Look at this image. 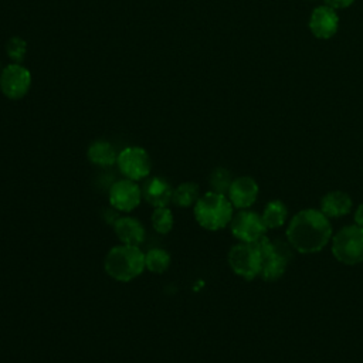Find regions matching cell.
<instances>
[{
    "label": "cell",
    "mask_w": 363,
    "mask_h": 363,
    "mask_svg": "<svg viewBox=\"0 0 363 363\" xmlns=\"http://www.w3.org/2000/svg\"><path fill=\"white\" fill-rule=\"evenodd\" d=\"M6 54L13 62L21 64L27 54V41L17 35L10 37L6 43Z\"/></svg>",
    "instance_id": "cell-22"
},
{
    "label": "cell",
    "mask_w": 363,
    "mask_h": 363,
    "mask_svg": "<svg viewBox=\"0 0 363 363\" xmlns=\"http://www.w3.org/2000/svg\"><path fill=\"white\" fill-rule=\"evenodd\" d=\"M332 238L329 218L316 208L296 213L288 224L286 240L292 248L302 254L319 252Z\"/></svg>",
    "instance_id": "cell-1"
},
{
    "label": "cell",
    "mask_w": 363,
    "mask_h": 363,
    "mask_svg": "<svg viewBox=\"0 0 363 363\" xmlns=\"http://www.w3.org/2000/svg\"><path fill=\"white\" fill-rule=\"evenodd\" d=\"M199 197H200L199 184L193 182H184V183H180L173 190L172 201L179 207H190L196 204Z\"/></svg>",
    "instance_id": "cell-18"
},
{
    "label": "cell",
    "mask_w": 363,
    "mask_h": 363,
    "mask_svg": "<svg viewBox=\"0 0 363 363\" xmlns=\"http://www.w3.org/2000/svg\"><path fill=\"white\" fill-rule=\"evenodd\" d=\"M323 1H325V4H328L329 7H332L335 10L346 9L354 3V0H323Z\"/></svg>",
    "instance_id": "cell-23"
},
{
    "label": "cell",
    "mask_w": 363,
    "mask_h": 363,
    "mask_svg": "<svg viewBox=\"0 0 363 363\" xmlns=\"http://www.w3.org/2000/svg\"><path fill=\"white\" fill-rule=\"evenodd\" d=\"M142 197L155 208L167 207L173 197V189L164 179L152 177L145 183L142 189Z\"/></svg>",
    "instance_id": "cell-14"
},
{
    "label": "cell",
    "mask_w": 363,
    "mask_h": 363,
    "mask_svg": "<svg viewBox=\"0 0 363 363\" xmlns=\"http://www.w3.org/2000/svg\"><path fill=\"white\" fill-rule=\"evenodd\" d=\"M31 88V72L21 64L11 62L0 72V91L9 99L24 98Z\"/></svg>",
    "instance_id": "cell-8"
},
{
    "label": "cell",
    "mask_w": 363,
    "mask_h": 363,
    "mask_svg": "<svg viewBox=\"0 0 363 363\" xmlns=\"http://www.w3.org/2000/svg\"><path fill=\"white\" fill-rule=\"evenodd\" d=\"M258 248L262 264H261V278L264 281H277L279 279L292 258V251L286 242L279 240H269L267 235H262L254 241Z\"/></svg>",
    "instance_id": "cell-4"
},
{
    "label": "cell",
    "mask_w": 363,
    "mask_h": 363,
    "mask_svg": "<svg viewBox=\"0 0 363 363\" xmlns=\"http://www.w3.org/2000/svg\"><path fill=\"white\" fill-rule=\"evenodd\" d=\"M352 199L347 193L335 190L329 191L325 194L320 200V211L328 217V218H336L346 216L352 210Z\"/></svg>",
    "instance_id": "cell-15"
},
{
    "label": "cell",
    "mask_w": 363,
    "mask_h": 363,
    "mask_svg": "<svg viewBox=\"0 0 363 363\" xmlns=\"http://www.w3.org/2000/svg\"><path fill=\"white\" fill-rule=\"evenodd\" d=\"M258 191V184L252 177L240 176L233 180L227 197L231 201L233 207L238 210H247L255 203Z\"/></svg>",
    "instance_id": "cell-12"
},
{
    "label": "cell",
    "mask_w": 363,
    "mask_h": 363,
    "mask_svg": "<svg viewBox=\"0 0 363 363\" xmlns=\"http://www.w3.org/2000/svg\"><path fill=\"white\" fill-rule=\"evenodd\" d=\"M231 234L240 242H254L267 233L261 216L255 211L240 210L230 221Z\"/></svg>",
    "instance_id": "cell-9"
},
{
    "label": "cell",
    "mask_w": 363,
    "mask_h": 363,
    "mask_svg": "<svg viewBox=\"0 0 363 363\" xmlns=\"http://www.w3.org/2000/svg\"><path fill=\"white\" fill-rule=\"evenodd\" d=\"M170 267V254L162 248H152L145 254V268L153 274H163Z\"/></svg>",
    "instance_id": "cell-19"
},
{
    "label": "cell",
    "mask_w": 363,
    "mask_h": 363,
    "mask_svg": "<svg viewBox=\"0 0 363 363\" xmlns=\"http://www.w3.org/2000/svg\"><path fill=\"white\" fill-rule=\"evenodd\" d=\"M354 223L360 227H363V204H360L357 207V210L354 211Z\"/></svg>",
    "instance_id": "cell-24"
},
{
    "label": "cell",
    "mask_w": 363,
    "mask_h": 363,
    "mask_svg": "<svg viewBox=\"0 0 363 363\" xmlns=\"http://www.w3.org/2000/svg\"><path fill=\"white\" fill-rule=\"evenodd\" d=\"M150 220L153 230L159 234L170 233L174 224V217L169 207H156L150 216Z\"/></svg>",
    "instance_id": "cell-20"
},
{
    "label": "cell",
    "mask_w": 363,
    "mask_h": 363,
    "mask_svg": "<svg viewBox=\"0 0 363 363\" xmlns=\"http://www.w3.org/2000/svg\"><path fill=\"white\" fill-rule=\"evenodd\" d=\"M194 218L200 227L218 231L227 227L233 218V204L225 194L207 191L194 204Z\"/></svg>",
    "instance_id": "cell-3"
},
{
    "label": "cell",
    "mask_w": 363,
    "mask_h": 363,
    "mask_svg": "<svg viewBox=\"0 0 363 363\" xmlns=\"http://www.w3.org/2000/svg\"><path fill=\"white\" fill-rule=\"evenodd\" d=\"M286 216H288L286 206L281 200H272L265 206L261 214V218L264 221V225L268 230V228H279L281 225H284Z\"/></svg>",
    "instance_id": "cell-17"
},
{
    "label": "cell",
    "mask_w": 363,
    "mask_h": 363,
    "mask_svg": "<svg viewBox=\"0 0 363 363\" xmlns=\"http://www.w3.org/2000/svg\"><path fill=\"white\" fill-rule=\"evenodd\" d=\"M227 261L234 274L244 279H254L261 272L262 258L254 242H240L230 248Z\"/></svg>",
    "instance_id": "cell-6"
},
{
    "label": "cell",
    "mask_w": 363,
    "mask_h": 363,
    "mask_svg": "<svg viewBox=\"0 0 363 363\" xmlns=\"http://www.w3.org/2000/svg\"><path fill=\"white\" fill-rule=\"evenodd\" d=\"M116 164L125 179L139 182L152 172V160L146 149L140 146H128L118 153Z\"/></svg>",
    "instance_id": "cell-7"
},
{
    "label": "cell",
    "mask_w": 363,
    "mask_h": 363,
    "mask_svg": "<svg viewBox=\"0 0 363 363\" xmlns=\"http://www.w3.org/2000/svg\"><path fill=\"white\" fill-rule=\"evenodd\" d=\"M332 254L345 265L363 262V227L353 224L340 228L332 238Z\"/></svg>",
    "instance_id": "cell-5"
},
{
    "label": "cell",
    "mask_w": 363,
    "mask_h": 363,
    "mask_svg": "<svg viewBox=\"0 0 363 363\" xmlns=\"http://www.w3.org/2000/svg\"><path fill=\"white\" fill-rule=\"evenodd\" d=\"M309 30L319 40L332 38L339 30V16L328 4L316 7L309 17Z\"/></svg>",
    "instance_id": "cell-11"
},
{
    "label": "cell",
    "mask_w": 363,
    "mask_h": 363,
    "mask_svg": "<svg viewBox=\"0 0 363 363\" xmlns=\"http://www.w3.org/2000/svg\"><path fill=\"white\" fill-rule=\"evenodd\" d=\"M0 72H1V61H0Z\"/></svg>",
    "instance_id": "cell-25"
},
{
    "label": "cell",
    "mask_w": 363,
    "mask_h": 363,
    "mask_svg": "<svg viewBox=\"0 0 363 363\" xmlns=\"http://www.w3.org/2000/svg\"><path fill=\"white\" fill-rule=\"evenodd\" d=\"M108 199L111 207L116 211L130 213L142 201V189L133 180L121 179L109 187Z\"/></svg>",
    "instance_id": "cell-10"
},
{
    "label": "cell",
    "mask_w": 363,
    "mask_h": 363,
    "mask_svg": "<svg viewBox=\"0 0 363 363\" xmlns=\"http://www.w3.org/2000/svg\"><path fill=\"white\" fill-rule=\"evenodd\" d=\"M113 231L118 240L126 245L139 247L146 237L143 224L135 217H119L113 221Z\"/></svg>",
    "instance_id": "cell-13"
},
{
    "label": "cell",
    "mask_w": 363,
    "mask_h": 363,
    "mask_svg": "<svg viewBox=\"0 0 363 363\" xmlns=\"http://www.w3.org/2000/svg\"><path fill=\"white\" fill-rule=\"evenodd\" d=\"M104 268L112 279L118 282H130L146 269L145 252L135 245H116L108 251Z\"/></svg>",
    "instance_id": "cell-2"
},
{
    "label": "cell",
    "mask_w": 363,
    "mask_h": 363,
    "mask_svg": "<svg viewBox=\"0 0 363 363\" xmlns=\"http://www.w3.org/2000/svg\"><path fill=\"white\" fill-rule=\"evenodd\" d=\"M88 160L99 167H109L116 163L118 153L115 147L106 140H95L86 150Z\"/></svg>",
    "instance_id": "cell-16"
},
{
    "label": "cell",
    "mask_w": 363,
    "mask_h": 363,
    "mask_svg": "<svg viewBox=\"0 0 363 363\" xmlns=\"http://www.w3.org/2000/svg\"><path fill=\"white\" fill-rule=\"evenodd\" d=\"M233 177H231V173L224 169V167H216L211 174H210V186H211V191H216V193H220V194H225L228 193V189L233 183Z\"/></svg>",
    "instance_id": "cell-21"
}]
</instances>
